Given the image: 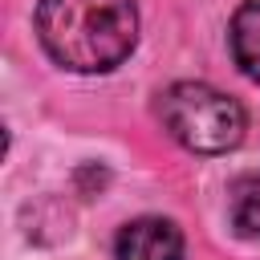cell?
Instances as JSON below:
<instances>
[{
	"instance_id": "3957f363",
	"label": "cell",
	"mask_w": 260,
	"mask_h": 260,
	"mask_svg": "<svg viewBox=\"0 0 260 260\" xmlns=\"http://www.w3.org/2000/svg\"><path fill=\"white\" fill-rule=\"evenodd\" d=\"M118 260H183V232L162 215H138L122 223L114 240Z\"/></svg>"
},
{
	"instance_id": "7a4b0ae2",
	"label": "cell",
	"mask_w": 260,
	"mask_h": 260,
	"mask_svg": "<svg viewBox=\"0 0 260 260\" xmlns=\"http://www.w3.org/2000/svg\"><path fill=\"white\" fill-rule=\"evenodd\" d=\"M167 134L195 150V154H223L244 142L248 114L236 98L203 85V81H175L158 102Z\"/></svg>"
},
{
	"instance_id": "6da1fadb",
	"label": "cell",
	"mask_w": 260,
	"mask_h": 260,
	"mask_svg": "<svg viewBox=\"0 0 260 260\" xmlns=\"http://www.w3.org/2000/svg\"><path fill=\"white\" fill-rule=\"evenodd\" d=\"M37 37L61 69L110 73L138 45V8L134 0H41Z\"/></svg>"
},
{
	"instance_id": "5b68a950",
	"label": "cell",
	"mask_w": 260,
	"mask_h": 260,
	"mask_svg": "<svg viewBox=\"0 0 260 260\" xmlns=\"http://www.w3.org/2000/svg\"><path fill=\"white\" fill-rule=\"evenodd\" d=\"M232 228L244 240H260V175H240L228 191Z\"/></svg>"
},
{
	"instance_id": "277c9868",
	"label": "cell",
	"mask_w": 260,
	"mask_h": 260,
	"mask_svg": "<svg viewBox=\"0 0 260 260\" xmlns=\"http://www.w3.org/2000/svg\"><path fill=\"white\" fill-rule=\"evenodd\" d=\"M228 45H232V61L240 65V73L248 81H260V0H244L232 12Z\"/></svg>"
}]
</instances>
